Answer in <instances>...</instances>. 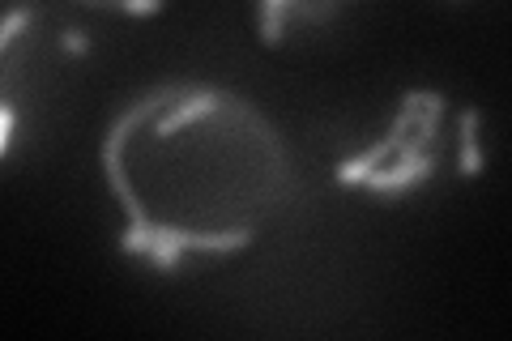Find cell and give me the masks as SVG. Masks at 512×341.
<instances>
[{
	"mask_svg": "<svg viewBox=\"0 0 512 341\" xmlns=\"http://www.w3.org/2000/svg\"><path fill=\"white\" fill-rule=\"evenodd\" d=\"M342 13V0H291L282 9L286 22H308V26H325Z\"/></svg>",
	"mask_w": 512,
	"mask_h": 341,
	"instance_id": "7",
	"label": "cell"
},
{
	"mask_svg": "<svg viewBox=\"0 0 512 341\" xmlns=\"http://www.w3.org/2000/svg\"><path fill=\"white\" fill-rule=\"evenodd\" d=\"M26 22H30V9H13V13H5V18H0V52H5V47L22 35Z\"/></svg>",
	"mask_w": 512,
	"mask_h": 341,
	"instance_id": "10",
	"label": "cell"
},
{
	"mask_svg": "<svg viewBox=\"0 0 512 341\" xmlns=\"http://www.w3.org/2000/svg\"><path fill=\"white\" fill-rule=\"evenodd\" d=\"M146 256L154 261V269H158V273H167V278H171V273H180V256H184V248L167 235V226H150Z\"/></svg>",
	"mask_w": 512,
	"mask_h": 341,
	"instance_id": "6",
	"label": "cell"
},
{
	"mask_svg": "<svg viewBox=\"0 0 512 341\" xmlns=\"http://www.w3.org/2000/svg\"><path fill=\"white\" fill-rule=\"evenodd\" d=\"M60 47H64L69 56H86V52H90V35H86L82 26H69V30L60 35Z\"/></svg>",
	"mask_w": 512,
	"mask_h": 341,
	"instance_id": "11",
	"label": "cell"
},
{
	"mask_svg": "<svg viewBox=\"0 0 512 341\" xmlns=\"http://www.w3.org/2000/svg\"><path fill=\"white\" fill-rule=\"evenodd\" d=\"M188 90H192V86H158V90H150L146 99L128 107L124 116L107 128V137H103V171H107L111 192H116V197L124 201V209H128V226H150V218H146V209H141L133 184H128V171H124V145H128V137H133L150 116H158V111L171 107V103H180Z\"/></svg>",
	"mask_w": 512,
	"mask_h": 341,
	"instance_id": "1",
	"label": "cell"
},
{
	"mask_svg": "<svg viewBox=\"0 0 512 341\" xmlns=\"http://www.w3.org/2000/svg\"><path fill=\"white\" fill-rule=\"evenodd\" d=\"M286 5L291 0H261V43L265 47H278L286 39V18H282Z\"/></svg>",
	"mask_w": 512,
	"mask_h": 341,
	"instance_id": "8",
	"label": "cell"
},
{
	"mask_svg": "<svg viewBox=\"0 0 512 341\" xmlns=\"http://www.w3.org/2000/svg\"><path fill=\"white\" fill-rule=\"evenodd\" d=\"M410 128H414V103H406L402 99V107H397V116H393V128L384 133V141L380 145H372V150H363L359 158H346V162H338V171H333V180L338 184H363L367 175H372L376 167H384L393 154H397V145H402L406 137H410Z\"/></svg>",
	"mask_w": 512,
	"mask_h": 341,
	"instance_id": "2",
	"label": "cell"
},
{
	"mask_svg": "<svg viewBox=\"0 0 512 341\" xmlns=\"http://www.w3.org/2000/svg\"><path fill=\"white\" fill-rule=\"evenodd\" d=\"M222 103H227V94H218V90H201V86H192L180 103H171V111L163 120L154 124V137H175L184 124H192L197 116H214V111H222Z\"/></svg>",
	"mask_w": 512,
	"mask_h": 341,
	"instance_id": "4",
	"label": "cell"
},
{
	"mask_svg": "<svg viewBox=\"0 0 512 341\" xmlns=\"http://www.w3.org/2000/svg\"><path fill=\"white\" fill-rule=\"evenodd\" d=\"M431 167H436V154H423V158H410V162H384L372 175L363 180V188H372L376 197H402V192L419 188L431 180Z\"/></svg>",
	"mask_w": 512,
	"mask_h": 341,
	"instance_id": "3",
	"label": "cell"
},
{
	"mask_svg": "<svg viewBox=\"0 0 512 341\" xmlns=\"http://www.w3.org/2000/svg\"><path fill=\"white\" fill-rule=\"evenodd\" d=\"M82 5H94V9H120V13H133V18H154V13H163L167 0H82Z\"/></svg>",
	"mask_w": 512,
	"mask_h": 341,
	"instance_id": "9",
	"label": "cell"
},
{
	"mask_svg": "<svg viewBox=\"0 0 512 341\" xmlns=\"http://www.w3.org/2000/svg\"><path fill=\"white\" fill-rule=\"evenodd\" d=\"M13 120H18V116H13V107H9V103H0V158L9 154V141H13Z\"/></svg>",
	"mask_w": 512,
	"mask_h": 341,
	"instance_id": "12",
	"label": "cell"
},
{
	"mask_svg": "<svg viewBox=\"0 0 512 341\" xmlns=\"http://www.w3.org/2000/svg\"><path fill=\"white\" fill-rule=\"evenodd\" d=\"M478 124H483V111L478 107H466L457 116V150H461V175L466 180H478L487 171L483 150H478Z\"/></svg>",
	"mask_w": 512,
	"mask_h": 341,
	"instance_id": "5",
	"label": "cell"
}]
</instances>
